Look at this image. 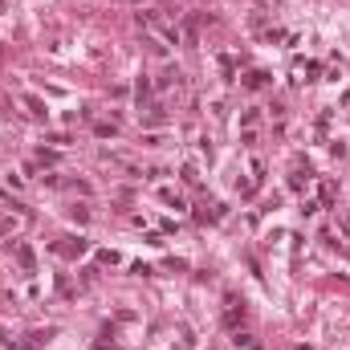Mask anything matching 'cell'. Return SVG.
<instances>
[{
  "label": "cell",
  "mask_w": 350,
  "mask_h": 350,
  "mask_svg": "<svg viewBox=\"0 0 350 350\" xmlns=\"http://www.w3.org/2000/svg\"><path fill=\"white\" fill-rule=\"evenodd\" d=\"M16 261H21L25 269H33V248H29V244H16Z\"/></svg>",
  "instance_id": "6da1fadb"
},
{
  "label": "cell",
  "mask_w": 350,
  "mask_h": 350,
  "mask_svg": "<svg viewBox=\"0 0 350 350\" xmlns=\"http://www.w3.org/2000/svg\"><path fill=\"white\" fill-rule=\"evenodd\" d=\"M265 82H269V77H265V73H248V86H252V90H261V86H265Z\"/></svg>",
  "instance_id": "7a4b0ae2"
},
{
  "label": "cell",
  "mask_w": 350,
  "mask_h": 350,
  "mask_svg": "<svg viewBox=\"0 0 350 350\" xmlns=\"http://www.w3.org/2000/svg\"><path fill=\"white\" fill-rule=\"evenodd\" d=\"M16 228V216H0V232H12Z\"/></svg>",
  "instance_id": "3957f363"
},
{
  "label": "cell",
  "mask_w": 350,
  "mask_h": 350,
  "mask_svg": "<svg viewBox=\"0 0 350 350\" xmlns=\"http://www.w3.org/2000/svg\"><path fill=\"white\" fill-rule=\"evenodd\" d=\"M232 342H236V346H257V338H252V334H236Z\"/></svg>",
  "instance_id": "277c9868"
}]
</instances>
